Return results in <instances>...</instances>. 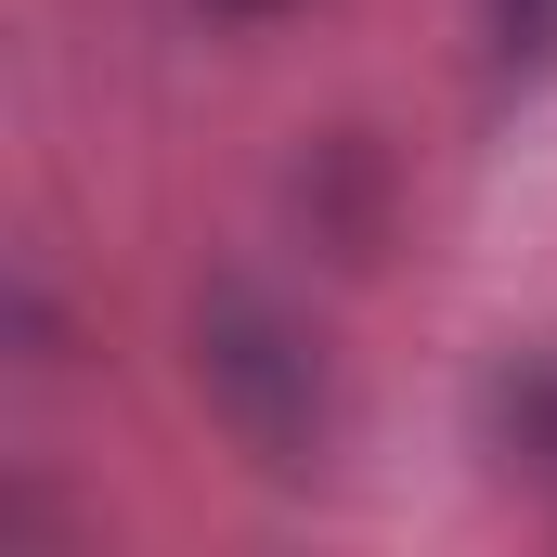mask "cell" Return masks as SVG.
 <instances>
[{
	"mask_svg": "<svg viewBox=\"0 0 557 557\" xmlns=\"http://www.w3.org/2000/svg\"><path fill=\"white\" fill-rule=\"evenodd\" d=\"M195 403L221 416V441L247 467L311 480L337 441V363L260 273H208L195 285Z\"/></svg>",
	"mask_w": 557,
	"mask_h": 557,
	"instance_id": "cell-1",
	"label": "cell"
},
{
	"mask_svg": "<svg viewBox=\"0 0 557 557\" xmlns=\"http://www.w3.org/2000/svg\"><path fill=\"white\" fill-rule=\"evenodd\" d=\"M493 454L519 467V480H557V350H519V363H493Z\"/></svg>",
	"mask_w": 557,
	"mask_h": 557,
	"instance_id": "cell-2",
	"label": "cell"
},
{
	"mask_svg": "<svg viewBox=\"0 0 557 557\" xmlns=\"http://www.w3.org/2000/svg\"><path fill=\"white\" fill-rule=\"evenodd\" d=\"M493 39H506V65H545L557 52V0H493Z\"/></svg>",
	"mask_w": 557,
	"mask_h": 557,
	"instance_id": "cell-3",
	"label": "cell"
},
{
	"mask_svg": "<svg viewBox=\"0 0 557 557\" xmlns=\"http://www.w3.org/2000/svg\"><path fill=\"white\" fill-rule=\"evenodd\" d=\"M195 13H208V26H285L298 0H195Z\"/></svg>",
	"mask_w": 557,
	"mask_h": 557,
	"instance_id": "cell-4",
	"label": "cell"
}]
</instances>
